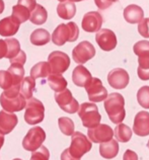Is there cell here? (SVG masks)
Listing matches in <instances>:
<instances>
[{"instance_id": "obj_1", "label": "cell", "mask_w": 149, "mask_h": 160, "mask_svg": "<svg viewBox=\"0 0 149 160\" xmlns=\"http://www.w3.org/2000/svg\"><path fill=\"white\" fill-rule=\"evenodd\" d=\"M0 104L3 111L8 112H20L27 107L25 98L20 93V85H14L4 90L0 95Z\"/></svg>"}, {"instance_id": "obj_2", "label": "cell", "mask_w": 149, "mask_h": 160, "mask_svg": "<svg viewBox=\"0 0 149 160\" xmlns=\"http://www.w3.org/2000/svg\"><path fill=\"white\" fill-rule=\"evenodd\" d=\"M105 109L110 120L114 124H121L126 117L125 112V99L123 95L117 92L110 93L105 99Z\"/></svg>"}, {"instance_id": "obj_3", "label": "cell", "mask_w": 149, "mask_h": 160, "mask_svg": "<svg viewBox=\"0 0 149 160\" xmlns=\"http://www.w3.org/2000/svg\"><path fill=\"white\" fill-rule=\"evenodd\" d=\"M79 37V28L73 22L61 23L55 28L52 35V42L56 46H63L66 42H75Z\"/></svg>"}, {"instance_id": "obj_4", "label": "cell", "mask_w": 149, "mask_h": 160, "mask_svg": "<svg viewBox=\"0 0 149 160\" xmlns=\"http://www.w3.org/2000/svg\"><path fill=\"white\" fill-rule=\"evenodd\" d=\"M134 53L138 56V69L137 73L141 80H149V42L139 41L134 47Z\"/></svg>"}, {"instance_id": "obj_5", "label": "cell", "mask_w": 149, "mask_h": 160, "mask_svg": "<svg viewBox=\"0 0 149 160\" xmlns=\"http://www.w3.org/2000/svg\"><path fill=\"white\" fill-rule=\"evenodd\" d=\"M78 116L82 122L83 127L88 129L99 126L101 121L99 108L93 102H83L82 104H80Z\"/></svg>"}, {"instance_id": "obj_6", "label": "cell", "mask_w": 149, "mask_h": 160, "mask_svg": "<svg viewBox=\"0 0 149 160\" xmlns=\"http://www.w3.org/2000/svg\"><path fill=\"white\" fill-rule=\"evenodd\" d=\"M45 118V107L40 99L32 98L27 102L24 112V121L28 125H37Z\"/></svg>"}, {"instance_id": "obj_7", "label": "cell", "mask_w": 149, "mask_h": 160, "mask_svg": "<svg viewBox=\"0 0 149 160\" xmlns=\"http://www.w3.org/2000/svg\"><path fill=\"white\" fill-rule=\"evenodd\" d=\"M91 141L88 140L87 137L83 135L81 132H74L71 137V144L69 152L73 157L80 159L84 154L91 150Z\"/></svg>"}, {"instance_id": "obj_8", "label": "cell", "mask_w": 149, "mask_h": 160, "mask_svg": "<svg viewBox=\"0 0 149 160\" xmlns=\"http://www.w3.org/2000/svg\"><path fill=\"white\" fill-rule=\"evenodd\" d=\"M46 140V133L41 127L32 128L23 140V147L24 150L35 152L42 147L43 142Z\"/></svg>"}, {"instance_id": "obj_9", "label": "cell", "mask_w": 149, "mask_h": 160, "mask_svg": "<svg viewBox=\"0 0 149 160\" xmlns=\"http://www.w3.org/2000/svg\"><path fill=\"white\" fill-rule=\"evenodd\" d=\"M48 63L51 68V74H62L69 68L70 58L66 53L54 51L49 55Z\"/></svg>"}, {"instance_id": "obj_10", "label": "cell", "mask_w": 149, "mask_h": 160, "mask_svg": "<svg viewBox=\"0 0 149 160\" xmlns=\"http://www.w3.org/2000/svg\"><path fill=\"white\" fill-rule=\"evenodd\" d=\"M55 100H56L60 108L68 113H75L79 111L80 106L78 102L73 98L71 91L67 88L61 92H56L55 93Z\"/></svg>"}, {"instance_id": "obj_11", "label": "cell", "mask_w": 149, "mask_h": 160, "mask_svg": "<svg viewBox=\"0 0 149 160\" xmlns=\"http://www.w3.org/2000/svg\"><path fill=\"white\" fill-rule=\"evenodd\" d=\"M95 56V49L88 41L79 43L72 51V58L77 64H84Z\"/></svg>"}, {"instance_id": "obj_12", "label": "cell", "mask_w": 149, "mask_h": 160, "mask_svg": "<svg viewBox=\"0 0 149 160\" xmlns=\"http://www.w3.org/2000/svg\"><path fill=\"white\" fill-rule=\"evenodd\" d=\"M85 90L87 92L88 99L92 102H100L108 98V90L103 85V82L99 78H92L89 81L86 86H85Z\"/></svg>"}, {"instance_id": "obj_13", "label": "cell", "mask_w": 149, "mask_h": 160, "mask_svg": "<svg viewBox=\"0 0 149 160\" xmlns=\"http://www.w3.org/2000/svg\"><path fill=\"white\" fill-rule=\"evenodd\" d=\"M87 136L89 140L93 143H105L113 139L114 131L110 126L105 124H100L95 128L88 129Z\"/></svg>"}, {"instance_id": "obj_14", "label": "cell", "mask_w": 149, "mask_h": 160, "mask_svg": "<svg viewBox=\"0 0 149 160\" xmlns=\"http://www.w3.org/2000/svg\"><path fill=\"white\" fill-rule=\"evenodd\" d=\"M95 41L99 47L105 52H110L116 48L117 46V37L113 31L108 28H101L96 32Z\"/></svg>"}, {"instance_id": "obj_15", "label": "cell", "mask_w": 149, "mask_h": 160, "mask_svg": "<svg viewBox=\"0 0 149 160\" xmlns=\"http://www.w3.org/2000/svg\"><path fill=\"white\" fill-rule=\"evenodd\" d=\"M103 16L97 11H89L83 15L81 27L86 32H97L100 31L103 26Z\"/></svg>"}, {"instance_id": "obj_16", "label": "cell", "mask_w": 149, "mask_h": 160, "mask_svg": "<svg viewBox=\"0 0 149 160\" xmlns=\"http://www.w3.org/2000/svg\"><path fill=\"white\" fill-rule=\"evenodd\" d=\"M129 74L125 69L116 68L110 71L108 74V82L110 87L115 88V89H124L129 84Z\"/></svg>"}, {"instance_id": "obj_17", "label": "cell", "mask_w": 149, "mask_h": 160, "mask_svg": "<svg viewBox=\"0 0 149 160\" xmlns=\"http://www.w3.org/2000/svg\"><path fill=\"white\" fill-rule=\"evenodd\" d=\"M133 132L140 137L149 135V112L142 111L135 116L133 124Z\"/></svg>"}, {"instance_id": "obj_18", "label": "cell", "mask_w": 149, "mask_h": 160, "mask_svg": "<svg viewBox=\"0 0 149 160\" xmlns=\"http://www.w3.org/2000/svg\"><path fill=\"white\" fill-rule=\"evenodd\" d=\"M18 123V119L13 112L0 111V133L7 135L13 131Z\"/></svg>"}, {"instance_id": "obj_19", "label": "cell", "mask_w": 149, "mask_h": 160, "mask_svg": "<svg viewBox=\"0 0 149 160\" xmlns=\"http://www.w3.org/2000/svg\"><path fill=\"white\" fill-rule=\"evenodd\" d=\"M20 22L13 16H7L0 20V36L12 37L19 29Z\"/></svg>"}, {"instance_id": "obj_20", "label": "cell", "mask_w": 149, "mask_h": 160, "mask_svg": "<svg viewBox=\"0 0 149 160\" xmlns=\"http://www.w3.org/2000/svg\"><path fill=\"white\" fill-rule=\"evenodd\" d=\"M92 78L93 77L91 76L90 72L82 65L75 67L73 72H72V81L76 86L79 87H85Z\"/></svg>"}, {"instance_id": "obj_21", "label": "cell", "mask_w": 149, "mask_h": 160, "mask_svg": "<svg viewBox=\"0 0 149 160\" xmlns=\"http://www.w3.org/2000/svg\"><path fill=\"white\" fill-rule=\"evenodd\" d=\"M124 18L129 23H139L144 18L143 9L136 4H130L124 9Z\"/></svg>"}, {"instance_id": "obj_22", "label": "cell", "mask_w": 149, "mask_h": 160, "mask_svg": "<svg viewBox=\"0 0 149 160\" xmlns=\"http://www.w3.org/2000/svg\"><path fill=\"white\" fill-rule=\"evenodd\" d=\"M119 153V144L116 140L112 139L109 142L101 143L100 145V154L105 159H113Z\"/></svg>"}, {"instance_id": "obj_23", "label": "cell", "mask_w": 149, "mask_h": 160, "mask_svg": "<svg viewBox=\"0 0 149 160\" xmlns=\"http://www.w3.org/2000/svg\"><path fill=\"white\" fill-rule=\"evenodd\" d=\"M57 13L59 15V18H61L62 19L69 20L71 18H73L76 13V6L74 2L71 1L60 2L57 6Z\"/></svg>"}, {"instance_id": "obj_24", "label": "cell", "mask_w": 149, "mask_h": 160, "mask_svg": "<svg viewBox=\"0 0 149 160\" xmlns=\"http://www.w3.org/2000/svg\"><path fill=\"white\" fill-rule=\"evenodd\" d=\"M29 40H31V43L35 46H44L50 42L51 36L47 29L38 28L31 33Z\"/></svg>"}, {"instance_id": "obj_25", "label": "cell", "mask_w": 149, "mask_h": 160, "mask_svg": "<svg viewBox=\"0 0 149 160\" xmlns=\"http://www.w3.org/2000/svg\"><path fill=\"white\" fill-rule=\"evenodd\" d=\"M47 82L55 92H61L67 87V80L61 74H50L47 78Z\"/></svg>"}, {"instance_id": "obj_26", "label": "cell", "mask_w": 149, "mask_h": 160, "mask_svg": "<svg viewBox=\"0 0 149 160\" xmlns=\"http://www.w3.org/2000/svg\"><path fill=\"white\" fill-rule=\"evenodd\" d=\"M51 74V68L48 62H39L31 69V77L33 79L48 78Z\"/></svg>"}, {"instance_id": "obj_27", "label": "cell", "mask_w": 149, "mask_h": 160, "mask_svg": "<svg viewBox=\"0 0 149 160\" xmlns=\"http://www.w3.org/2000/svg\"><path fill=\"white\" fill-rule=\"evenodd\" d=\"M47 18H48V12H47L46 8L38 4L35 9L32 11L29 20L32 23L40 26V24H44L47 22Z\"/></svg>"}, {"instance_id": "obj_28", "label": "cell", "mask_w": 149, "mask_h": 160, "mask_svg": "<svg viewBox=\"0 0 149 160\" xmlns=\"http://www.w3.org/2000/svg\"><path fill=\"white\" fill-rule=\"evenodd\" d=\"M36 89V79L33 77H24L23 82L20 83V93L23 94L25 99H31L33 93Z\"/></svg>"}, {"instance_id": "obj_29", "label": "cell", "mask_w": 149, "mask_h": 160, "mask_svg": "<svg viewBox=\"0 0 149 160\" xmlns=\"http://www.w3.org/2000/svg\"><path fill=\"white\" fill-rule=\"evenodd\" d=\"M114 135L117 141L122 143H127L132 138V130L125 124H119L114 130Z\"/></svg>"}, {"instance_id": "obj_30", "label": "cell", "mask_w": 149, "mask_h": 160, "mask_svg": "<svg viewBox=\"0 0 149 160\" xmlns=\"http://www.w3.org/2000/svg\"><path fill=\"white\" fill-rule=\"evenodd\" d=\"M31 10L23 5H19V4H16V5L12 7V16L18 19L20 23L28 20L29 18H31Z\"/></svg>"}, {"instance_id": "obj_31", "label": "cell", "mask_w": 149, "mask_h": 160, "mask_svg": "<svg viewBox=\"0 0 149 160\" xmlns=\"http://www.w3.org/2000/svg\"><path fill=\"white\" fill-rule=\"evenodd\" d=\"M7 71L11 74L12 78H13L14 85H20V83L23 82L24 77V69L23 65L18 64H11Z\"/></svg>"}, {"instance_id": "obj_32", "label": "cell", "mask_w": 149, "mask_h": 160, "mask_svg": "<svg viewBox=\"0 0 149 160\" xmlns=\"http://www.w3.org/2000/svg\"><path fill=\"white\" fill-rule=\"evenodd\" d=\"M58 125L60 131L66 136H72L74 134V123L70 118L61 117L58 120Z\"/></svg>"}, {"instance_id": "obj_33", "label": "cell", "mask_w": 149, "mask_h": 160, "mask_svg": "<svg viewBox=\"0 0 149 160\" xmlns=\"http://www.w3.org/2000/svg\"><path fill=\"white\" fill-rule=\"evenodd\" d=\"M6 43H7V46H8V54L6 58H8L10 60V59L14 58L15 56H18L19 54V52L21 51L20 50V44L19 42L16 40V39H13V38H10V39H6Z\"/></svg>"}, {"instance_id": "obj_34", "label": "cell", "mask_w": 149, "mask_h": 160, "mask_svg": "<svg viewBox=\"0 0 149 160\" xmlns=\"http://www.w3.org/2000/svg\"><path fill=\"white\" fill-rule=\"evenodd\" d=\"M12 86H14V82L11 74L7 70H0V88L7 90Z\"/></svg>"}, {"instance_id": "obj_35", "label": "cell", "mask_w": 149, "mask_h": 160, "mask_svg": "<svg viewBox=\"0 0 149 160\" xmlns=\"http://www.w3.org/2000/svg\"><path fill=\"white\" fill-rule=\"evenodd\" d=\"M137 100L143 108L149 109V86H142L138 90Z\"/></svg>"}, {"instance_id": "obj_36", "label": "cell", "mask_w": 149, "mask_h": 160, "mask_svg": "<svg viewBox=\"0 0 149 160\" xmlns=\"http://www.w3.org/2000/svg\"><path fill=\"white\" fill-rule=\"evenodd\" d=\"M50 158V152L47 147L42 146L39 149L33 152L31 160H49Z\"/></svg>"}, {"instance_id": "obj_37", "label": "cell", "mask_w": 149, "mask_h": 160, "mask_svg": "<svg viewBox=\"0 0 149 160\" xmlns=\"http://www.w3.org/2000/svg\"><path fill=\"white\" fill-rule=\"evenodd\" d=\"M138 32L143 38H149V18H143L138 23Z\"/></svg>"}, {"instance_id": "obj_38", "label": "cell", "mask_w": 149, "mask_h": 160, "mask_svg": "<svg viewBox=\"0 0 149 160\" xmlns=\"http://www.w3.org/2000/svg\"><path fill=\"white\" fill-rule=\"evenodd\" d=\"M10 64H18V65H24L25 61H27V55L23 51H20L18 56L10 59Z\"/></svg>"}, {"instance_id": "obj_39", "label": "cell", "mask_w": 149, "mask_h": 160, "mask_svg": "<svg viewBox=\"0 0 149 160\" xmlns=\"http://www.w3.org/2000/svg\"><path fill=\"white\" fill-rule=\"evenodd\" d=\"M117 1L118 0H95V5L100 10H105L106 8L110 7L114 2H117Z\"/></svg>"}, {"instance_id": "obj_40", "label": "cell", "mask_w": 149, "mask_h": 160, "mask_svg": "<svg viewBox=\"0 0 149 160\" xmlns=\"http://www.w3.org/2000/svg\"><path fill=\"white\" fill-rule=\"evenodd\" d=\"M18 4L19 5H23L24 7H27L28 9H29L31 11H33L36 8V6L38 5L36 0H18Z\"/></svg>"}, {"instance_id": "obj_41", "label": "cell", "mask_w": 149, "mask_h": 160, "mask_svg": "<svg viewBox=\"0 0 149 160\" xmlns=\"http://www.w3.org/2000/svg\"><path fill=\"white\" fill-rule=\"evenodd\" d=\"M8 54V46L5 40H0V59L6 58Z\"/></svg>"}, {"instance_id": "obj_42", "label": "cell", "mask_w": 149, "mask_h": 160, "mask_svg": "<svg viewBox=\"0 0 149 160\" xmlns=\"http://www.w3.org/2000/svg\"><path fill=\"white\" fill-rule=\"evenodd\" d=\"M123 160H138V155L134 151L128 149L125 151L124 155H123Z\"/></svg>"}, {"instance_id": "obj_43", "label": "cell", "mask_w": 149, "mask_h": 160, "mask_svg": "<svg viewBox=\"0 0 149 160\" xmlns=\"http://www.w3.org/2000/svg\"><path fill=\"white\" fill-rule=\"evenodd\" d=\"M61 160H80L73 157L69 152V149H65L61 154Z\"/></svg>"}, {"instance_id": "obj_44", "label": "cell", "mask_w": 149, "mask_h": 160, "mask_svg": "<svg viewBox=\"0 0 149 160\" xmlns=\"http://www.w3.org/2000/svg\"><path fill=\"white\" fill-rule=\"evenodd\" d=\"M3 144H4V135H2L1 133H0V149H1Z\"/></svg>"}, {"instance_id": "obj_45", "label": "cell", "mask_w": 149, "mask_h": 160, "mask_svg": "<svg viewBox=\"0 0 149 160\" xmlns=\"http://www.w3.org/2000/svg\"><path fill=\"white\" fill-rule=\"evenodd\" d=\"M4 11V1L3 0H0V14Z\"/></svg>"}, {"instance_id": "obj_46", "label": "cell", "mask_w": 149, "mask_h": 160, "mask_svg": "<svg viewBox=\"0 0 149 160\" xmlns=\"http://www.w3.org/2000/svg\"><path fill=\"white\" fill-rule=\"evenodd\" d=\"M68 1H71V2H79V1H82V0H68Z\"/></svg>"}, {"instance_id": "obj_47", "label": "cell", "mask_w": 149, "mask_h": 160, "mask_svg": "<svg viewBox=\"0 0 149 160\" xmlns=\"http://www.w3.org/2000/svg\"><path fill=\"white\" fill-rule=\"evenodd\" d=\"M58 1H60V2H64V1H66V0H58Z\"/></svg>"}, {"instance_id": "obj_48", "label": "cell", "mask_w": 149, "mask_h": 160, "mask_svg": "<svg viewBox=\"0 0 149 160\" xmlns=\"http://www.w3.org/2000/svg\"><path fill=\"white\" fill-rule=\"evenodd\" d=\"M147 147H148V149H149V141H148V143H147Z\"/></svg>"}, {"instance_id": "obj_49", "label": "cell", "mask_w": 149, "mask_h": 160, "mask_svg": "<svg viewBox=\"0 0 149 160\" xmlns=\"http://www.w3.org/2000/svg\"><path fill=\"white\" fill-rule=\"evenodd\" d=\"M13 160H21V159H19V158H15V159H13Z\"/></svg>"}]
</instances>
